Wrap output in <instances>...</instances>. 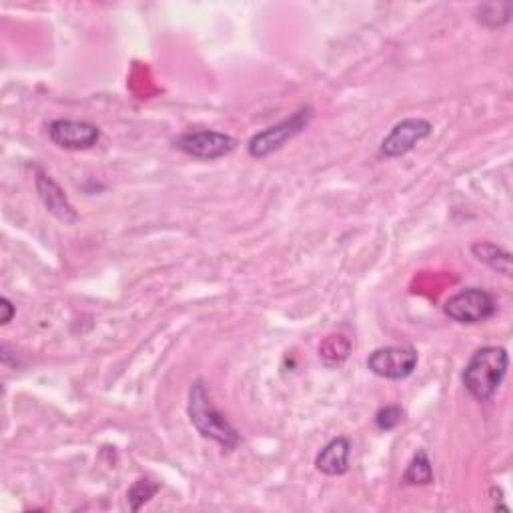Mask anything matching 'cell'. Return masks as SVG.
Returning a JSON list of instances; mask_svg holds the SVG:
<instances>
[{
	"instance_id": "1",
	"label": "cell",
	"mask_w": 513,
	"mask_h": 513,
	"mask_svg": "<svg viewBox=\"0 0 513 513\" xmlns=\"http://www.w3.org/2000/svg\"><path fill=\"white\" fill-rule=\"evenodd\" d=\"M509 369V355L503 347H481L467 361L461 381L469 395L481 403L489 401L501 387Z\"/></svg>"
},
{
	"instance_id": "2",
	"label": "cell",
	"mask_w": 513,
	"mask_h": 513,
	"mask_svg": "<svg viewBox=\"0 0 513 513\" xmlns=\"http://www.w3.org/2000/svg\"><path fill=\"white\" fill-rule=\"evenodd\" d=\"M189 419L193 427L207 439L217 441L219 445L233 449L239 445V431L227 421V417L215 407L211 395L201 379H197L189 389Z\"/></svg>"
},
{
	"instance_id": "3",
	"label": "cell",
	"mask_w": 513,
	"mask_h": 513,
	"mask_svg": "<svg viewBox=\"0 0 513 513\" xmlns=\"http://www.w3.org/2000/svg\"><path fill=\"white\" fill-rule=\"evenodd\" d=\"M311 119H313V111L309 107H305V109H299L297 113H293L289 119L257 133L249 141V155L253 159H265V157L277 153L279 149L285 147V143H289L291 139L301 135L309 127Z\"/></svg>"
},
{
	"instance_id": "4",
	"label": "cell",
	"mask_w": 513,
	"mask_h": 513,
	"mask_svg": "<svg viewBox=\"0 0 513 513\" xmlns=\"http://www.w3.org/2000/svg\"><path fill=\"white\" fill-rule=\"evenodd\" d=\"M497 311V303L491 293L479 287H469L453 297H449L443 305V313L461 325H475L491 319Z\"/></svg>"
},
{
	"instance_id": "5",
	"label": "cell",
	"mask_w": 513,
	"mask_h": 513,
	"mask_svg": "<svg viewBox=\"0 0 513 513\" xmlns=\"http://www.w3.org/2000/svg\"><path fill=\"white\" fill-rule=\"evenodd\" d=\"M417 363H419V355L409 345L379 347L367 359L369 371L389 381H403L411 377L413 371L417 369Z\"/></svg>"
},
{
	"instance_id": "6",
	"label": "cell",
	"mask_w": 513,
	"mask_h": 513,
	"mask_svg": "<svg viewBox=\"0 0 513 513\" xmlns=\"http://www.w3.org/2000/svg\"><path fill=\"white\" fill-rule=\"evenodd\" d=\"M175 147L189 157L203 159V161H215V159L231 155L237 149V141L231 135L205 129V131L183 133L175 141Z\"/></svg>"
},
{
	"instance_id": "7",
	"label": "cell",
	"mask_w": 513,
	"mask_h": 513,
	"mask_svg": "<svg viewBox=\"0 0 513 513\" xmlns=\"http://www.w3.org/2000/svg\"><path fill=\"white\" fill-rule=\"evenodd\" d=\"M433 133V125L425 119H403L383 139L379 153L387 159H397L411 153L417 143Z\"/></svg>"
},
{
	"instance_id": "8",
	"label": "cell",
	"mask_w": 513,
	"mask_h": 513,
	"mask_svg": "<svg viewBox=\"0 0 513 513\" xmlns=\"http://www.w3.org/2000/svg\"><path fill=\"white\" fill-rule=\"evenodd\" d=\"M49 139L65 151H87L99 143L101 131L89 121L59 119L49 125Z\"/></svg>"
},
{
	"instance_id": "9",
	"label": "cell",
	"mask_w": 513,
	"mask_h": 513,
	"mask_svg": "<svg viewBox=\"0 0 513 513\" xmlns=\"http://www.w3.org/2000/svg\"><path fill=\"white\" fill-rule=\"evenodd\" d=\"M37 191H39L41 201L45 203L47 211L51 215H55L59 221H63L67 225H73L79 221V213L69 203L65 191L43 171L37 173Z\"/></svg>"
},
{
	"instance_id": "10",
	"label": "cell",
	"mask_w": 513,
	"mask_h": 513,
	"mask_svg": "<svg viewBox=\"0 0 513 513\" xmlns=\"http://www.w3.org/2000/svg\"><path fill=\"white\" fill-rule=\"evenodd\" d=\"M351 441L347 437L331 439L315 457V467L323 475H345L349 471Z\"/></svg>"
},
{
	"instance_id": "11",
	"label": "cell",
	"mask_w": 513,
	"mask_h": 513,
	"mask_svg": "<svg viewBox=\"0 0 513 513\" xmlns=\"http://www.w3.org/2000/svg\"><path fill=\"white\" fill-rule=\"evenodd\" d=\"M471 253L477 261H481L483 265H487L489 269L505 275V277H511L513 273V261H511V253L493 245V243H475L471 247Z\"/></svg>"
},
{
	"instance_id": "12",
	"label": "cell",
	"mask_w": 513,
	"mask_h": 513,
	"mask_svg": "<svg viewBox=\"0 0 513 513\" xmlns=\"http://www.w3.org/2000/svg\"><path fill=\"white\" fill-rule=\"evenodd\" d=\"M349 353H351V339L339 333L325 337V341L319 345V357L329 367L341 365L349 357Z\"/></svg>"
},
{
	"instance_id": "13",
	"label": "cell",
	"mask_w": 513,
	"mask_h": 513,
	"mask_svg": "<svg viewBox=\"0 0 513 513\" xmlns=\"http://www.w3.org/2000/svg\"><path fill=\"white\" fill-rule=\"evenodd\" d=\"M431 481H433L431 461H429L425 449H419L403 473V483L405 485H429Z\"/></svg>"
},
{
	"instance_id": "14",
	"label": "cell",
	"mask_w": 513,
	"mask_h": 513,
	"mask_svg": "<svg viewBox=\"0 0 513 513\" xmlns=\"http://www.w3.org/2000/svg\"><path fill=\"white\" fill-rule=\"evenodd\" d=\"M159 491V485L153 483L151 479H139L131 489H129V503L133 511H139L155 493Z\"/></svg>"
},
{
	"instance_id": "15",
	"label": "cell",
	"mask_w": 513,
	"mask_h": 513,
	"mask_svg": "<svg viewBox=\"0 0 513 513\" xmlns=\"http://www.w3.org/2000/svg\"><path fill=\"white\" fill-rule=\"evenodd\" d=\"M403 409L399 405H387L383 409L377 411L375 415V425L381 429V431H391L395 429L401 421H403Z\"/></svg>"
},
{
	"instance_id": "16",
	"label": "cell",
	"mask_w": 513,
	"mask_h": 513,
	"mask_svg": "<svg viewBox=\"0 0 513 513\" xmlns=\"http://www.w3.org/2000/svg\"><path fill=\"white\" fill-rule=\"evenodd\" d=\"M0 311H3V315H0V323H3V325H9L15 317V313H17L15 305L7 297L0 299Z\"/></svg>"
}]
</instances>
